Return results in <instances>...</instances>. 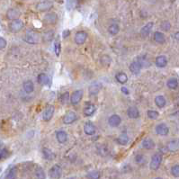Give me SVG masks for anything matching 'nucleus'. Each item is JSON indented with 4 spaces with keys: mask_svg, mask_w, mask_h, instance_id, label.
<instances>
[{
    "mask_svg": "<svg viewBox=\"0 0 179 179\" xmlns=\"http://www.w3.org/2000/svg\"><path fill=\"white\" fill-rule=\"evenodd\" d=\"M24 26V22L21 19H15L13 21H11L10 24H9V29L13 32H18L21 30H23Z\"/></svg>",
    "mask_w": 179,
    "mask_h": 179,
    "instance_id": "39448f33",
    "label": "nucleus"
},
{
    "mask_svg": "<svg viewBox=\"0 0 179 179\" xmlns=\"http://www.w3.org/2000/svg\"><path fill=\"white\" fill-rule=\"evenodd\" d=\"M155 104L158 108H163L166 104V98L163 96H158L155 97Z\"/></svg>",
    "mask_w": 179,
    "mask_h": 179,
    "instance_id": "cd10ccee",
    "label": "nucleus"
},
{
    "mask_svg": "<svg viewBox=\"0 0 179 179\" xmlns=\"http://www.w3.org/2000/svg\"><path fill=\"white\" fill-rule=\"evenodd\" d=\"M175 39L176 41H179V32H176L175 33Z\"/></svg>",
    "mask_w": 179,
    "mask_h": 179,
    "instance_id": "49530a36",
    "label": "nucleus"
},
{
    "mask_svg": "<svg viewBox=\"0 0 179 179\" xmlns=\"http://www.w3.org/2000/svg\"><path fill=\"white\" fill-rule=\"evenodd\" d=\"M86 176H87L88 179H99L100 176H101V174H100L99 171H97V170H94V171L89 172V173L87 174Z\"/></svg>",
    "mask_w": 179,
    "mask_h": 179,
    "instance_id": "72a5a7b5",
    "label": "nucleus"
},
{
    "mask_svg": "<svg viewBox=\"0 0 179 179\" xmlns=\"http://www.w3.org/2000/svg\"><path fill=\"white\" fill-rule=\"evenodd\" d=\"M156 179H162V178H160V177H157Z\"/></svg>",
    "mask_w": 179,
    "mask_h": 179,
    "instance_id": "de8ad7c7",
    "label": "nucleus"
},
{
    "mask_svg": "<svg viewBox=\"0 0 179 179\" xmlns=\"http://www.w3.org/2000/svg\"><path fill=\"white\" fill-rule=\"evenodd\" d=\"M121 90H122V94H124V95H129V94H130L129 89H128L127 87H125V86H122V87L121 88Z\"/></svg>",
    "mask_w": 179,
    "mask_h": 179,
    "instance_id": "a18cd8bd",
    "label": "nucleus"
},
{
    "mask_svg": "<svg viewBox=\"0 0 179 179\" xmlns=\"http://www.w3.org/2000/svg\"><path fill=\"white\" fill-rule=\"evenodd\" d=\"M77 114L72 111H69L64 114V116L62 118V122H63V123H65L67 125H69V124L74 123L77 121Z\"/></svg>",
    "mask_w": 179,
    "mask_h": 179,
    "instance_id": "0eeeda50",
    "label": "nucleus"
},
{
    "mask_svg": "<svg viewBox=\"0 0 179 179\" xmlns=\"http://www.w3.org/2000/svg\"><path fill=\"white\" fill-rule=\"evenodd\" d=\"M143 60L141 58H137L135 60H133L130 65V71L133 74V75H138L142 67H143Z\"/></svg>",
    "mask_w": 179,
    "mask_h": 179,
    "instance_id": "f03ea898",
    "label": "nucleus"
},
{
    "mask_svg": "<svg viewBox=\"0 0 179 179\" xmlns=\"http://www.w3.org/2000/svg\"><path fill=\"white\" fill-rule=\"evenodd\" d=\"M127 115L130 119H137L140 116V111L136 106H130L127 110Z\"/></svg>",
    "mask_w": 179,
    "mask_h": 179,
    "instance_id": "dca6fc26",
    "label": "nucleus"
},
{
    "mask_svg": "<svg viewBox=\"0 0 179 179\" xmlns=\"http://www.w3.org/2000/svg\"><path fill=\"white\" fill-rule=\"evenodd\" d=\"M54 32L53 31H49V32H46L45 33L43 34V41H51L52 39H53V35H54V33H53Z\"/></svg>",
    "mask_w": 179,
    "mask_h": 179,
    "instance_id": "f704fd0d",
    "label": "nucleus"
},
{
    "mask_svg": "<svg viewBox=\"0 0 179 179\" xmlns=\"http://www.w3.org/2000/svg\"><path fill=\"white\" fill-rule=\"evenodd\" d=\"M84 131H85V133L86 134V135H88V136L94 135V134L96 133V131L95 124L93 122H85V125H84Z\"/></svg>",
    "mask_w": 179,
    "mask_h": 179,
    "instance_id": "f8f14e48",
    "label": "nucleus"
},
{
    "mask_svg": "<svg viewBox=\"0 0 179 179\" xmlns=\"http://www.w3.org/2000/svg\"><path fill=\"white\" fill-rule=\"evenodd\" d=\"M142 147L145 150H152L155 147V142L153 141L152 139L150 138H146L145 140H143L142 141Z\"/></svg>",
    "mask_w": 179,
    "mask_h": 179,
    "instance_id": "a878e982",
    "label": "nucleus"
},
{
    "mask_svg": "<svg viewBox=\"0 0 179 179\" xmlns=\"http://www.w3.org/2000/svg\"><path fill=\"white\" fill-rule=\"evenodd\" d=\"M16 175H17V171L15 167H13L12 169H10V171L8 172L7 175V179H15L16 178Z\"/></svg>",
    "mask_w": 179,
    "mask_h": 179,
    "instance_id": "e433bc0d",
    "label": "nucleus"
},
{
    "mask_svg": "<svg viewBox=\"0 0 179 179\" xmlns=\"http://www.w3.org/2000/svg\"><path fill=\"white\" fill-rule=\"evenodd\" d=\"M115 78H116V80H117L118 83L122 84V85L125 84V83H127V81H128V77H127V75L124 72H119V73H117L115 75Z\"/></svg>",
    "mask_w": 179,
    "mask_h": 179,
    "instance_id": "bb28decb",
    "label": "nucleus"
},
{
    "mask_svg": "<svg viewBox=\"0 0 179 179\" xmlns=\"http://www.w3.org/2000/svg\"><path fill=\"white\" fill-rule=\"evenodd\" d=\"M86 39H87V33L84 31H79L75 34L74 41L78 45H82V44H84L86 41Z\"/></svg>",
    "mask_w": 179,
    "mask_h": 179,
    "instance_id": "9d476101",
    "label": "nucleus"
},
{
    "mask_svg": "<svg viewBox=\"0 0 179 179\" xmlns=\"http://www.w3.org/2000/svg\"><path fill=\"white\" fill-rule=\"evenodd\" d=\"M171 174L175 177H179V165H175L171 168Z\"/></svg>",
    "mask_w": 179,
    "mask_h": 179,
    "instance_id": "ea45409f",
    "label": "nucleus"
},
{
    "mask_svg": "<svg viewBox=\"0 0 179 179\" xmlns=\"http://www.w3.org/2000/svg\"><path fill=\"white\" fill-rule=\"evenodd\" d=\"M55 113V108L53 105H49L45 108V110L42 113V119L45 122H49L52 120Z\"/></svg>",
    "mask_w": 179,
    "mask_h": 179,
    "instance_id": "1a4fd4ad",
    "label": "nucleus"
},
{
    "mask_svg": "<svg viewBox=\"0 0 179 179\" xmlns=\"http://www.w3.org/2000/svg\"><path fill=\"white\" fill-rule=\"evenodd\" d=\"M156 132H157L158 135H159V136H166L168 134V132H169V129H168L166 124L159 123L156 127Z\"/></svg>",
    "mask_w": 179,
    "mask_h": 179,
    "instance_id": "ddd939ff",
    "label": "nucleus"
},
{
    "mask_svg": "<svg viewBox=\"0 0 179 179\" xmlns=\"http://www.w3.org/2000/svg\"><path fill=\"white\" fill-rule=\"evenodd\" d=\"M61 173H62V169L59 165H54L49 172V175L51 176L52 179H59L61 176Z\"/></svg>",
    "mask_w": 179,
    "mask_h": 179,
    "instance_id": "9b49d317",
    "label": "nucleus"
},
{
    "mask_svg": "<svg viewBox=\"0 0 179 179\" xmlns=\"http://www.w3.org/2000/svg\"><path fill=\"white\" fill-rule=\"evenodd\" d=\"M7 47V41L5 38L0 37V50H3Z\"/></svg>",
    "mask_w": 179,
    "mask_h": 179,
    "instance_id": "c03bdc74",
    "label": "nucleus"
},
{
    "mask_svg": "<svg viewBox=\"0 0 179 179\" xmlns=\"http://www.w3.org/2000/svg\"><path fill=\"white\" fill-rule=\"evenodd\" d=\"M83 91L78 89V90H76L72 93V95L70 96V103L72 105H77V104L80 103V101L83 98Z\"/></svg>",
    "mask_w": 179,
    "mask_h": 179,
    "instance_id": "6e6552de",
    "label": "nucleus"
},
{
    "mask_svg": "<svg viewBox=\"0 0 179 179\" xmlns=\"http://www.w3.org/2000/svg\"><path fill=\"white\" fill-rule=\"evenodd\" d=\"M170 28H171V24H170L169 22H167V21H164V22L161 24V29H162L163 31L167 32V31L170 30Z\"/></svg>",
    "mask_w": 179,
    "mask_h": 179,
    "instance_id": "79ce46f5",
    "label": "nucleus"
},
{
    "mask_svg": "<svg viewBox=\"0 0 179 179\" xmlns=\"http://www.w3.org/2000/svg\"><path fill=\"white\" fill-rule=\"evenodd\" d=\"M19 16H20V11L18 9L10 8L7 12V19L11 20V21H13L15 19H18Z\"/></svg>",
    "mask_w": 179,
    "mask_h": 179,
    "instance_id": "f3484780",
    "label": "nucleus"
},
{
    "mask_svg": "<svg viewBox=\"0 0 179 179\" xmlns=\"http://www.w3.org/2000/svg\"><path fill=\"white\" fill-rule=\"evenodd\" d=\"M155 64L158 68H165L167 65V59L165 56H163V55L158 56V57L156 58Z\"/></svg>",
    "mask_w": 179,
    "mask_h": 179,
    "instance_id": "5701e85b",
    "label": "nucleus"
},
{
    "mask_svg": "<svg viewBox=\"0 0 179 179\" xmlns=\"http://www.w3.org/2000/svg\"><path fill=\"white\" fill-rule=\"evenodd\" d=\"M135 161L137 164L139 165H143L145 162H146V159H145V157L142 155V154H138L136 157H135Z\"/></svg>",
    "mask_w": 179,
    "mask_h": 179,
    "instance_id": "4c0bfd02",
    "label": "nucleus"
},
{
    "mask_svg": "<svg viewBox=\"0 0 179 179\" xmlns=\"http://www.w3.org/2000/svg\"><path fill=\"white\" fill-rule=\"evenodd\" d=\"M153 25L154 24L152 22H149L148 24H146L141 30V34L142 37H147L150 35V33L151 32L152 29H153Z\"/></svg>",
    "mask_w": 179,
    "mask_h": 179,
    "instance_id": "2eb2a0df",
    "label": "nucleus"
},
{
    "mask_svg": "<svg viewBox=\"0 0 179 179\" xmlns=\"http://www.w3.org/2000/svg\"><path fill=\"white\" fill-rule=\"evenodd\" d=\"M162 162V156L158 153L154 154L151 158V161L150 164V166L152 170H158V167L160 166Z\"/></svg>",
    "mask_w": 179,
    "mask_h": 179,
    "instance_id": "423d86ee",
    "label": "nucleus"
},
{
    "mask_svg": "<svg viewBox=\"0 0 179 179\" xmlns=\"http://www.w3.org/2000/svg\"><path fill=\"white\" fill-rule=\"evenodd\" d=\"M116 141L120 144V145H122V146H125L129 143L130 141V137L127 135L126 133H122L121 135L117 138Z\"/></svg>",
    "mask_w": 179,
    "mask_h": 179,
    "instance_id": "b1692460",
    "label": "nucleus"
},
{
    "mask_svg": "<svg viewBox=\"0 0 179 179\" xmlns=\"http://www.w3.org/2000/svg\"><path fill=\"white\" fill-rule=\"evenodd\" d=\"M42 154H43V157L45 159H49V160H52L55 158V155L52 153V151L49 149H46L44 148L42 150Z\"/></svg>",
    "mask_w": 179,
    "mask_h": 179,
    "instance_id": "7c9ffc66",
    "label": "nucleus"
},
{
    "mask_svg": "<svg viewBox=\"0 0 179 179\" xmlns=\"http://www.w3.org/2000/svg\"><path fill=\"white\" fill-rule=\"evenodd\" d=\"M61 99V102L63 103V104H66L67 102H69V100H70V97H69V93H64L62 96H61V97H60Z\"/></svg>",
    "mask_w": 179,
    "mask_h": 179,
    "instance_id": "37998d69",
    "label": "nucleus"
},
{
    "mask_svg": "<svg viewBox=\"0 0 179 179\" xmlns=\"http://www.w3.org/2000/svg\"><path fill=\"white\" fill-rule=\"evenodd\" d=\"M56 139L59 143L63 144L68 141V133L65 130H58L56 132Z\"/></svg>",
    "mask_w": 179,
    "mask_h": 179,
    "instance_id": "a211bd4d",
    "label": "nucleus"
},
{
    "mask_svg": "<svg viewBox=\"0 0 179 179\" xmlns=\"http://www.w3.org/2000/svg\"><path fill=\"white\" fill-rule=\"evenodd\" d=\"M111 61H112V60H111V58L108 55H104L101 58V62H102V64L104 66H108L111 63Z\"/></svg>",
    "mask_w": 179,
    "mask_h": 179,
    "instance_id": "58836bf2",
    "label": "nucleus"
},
{
    "mask_svg": "<svg viewBox=\"0 0 179 179\" xmlns=\"http://www.w3.org/2000/svg\"><path fill=\"white\" fill-rule=\"evenodd\" d=\"M178 148H179V143H178L176 141H169L168 144H167V149H168V150H170V151H172V152L176 151V150H178Z\"/></svg>",
    "mask_w": 179,
    "mask_h": 179,
    "instance_id": "2f4dec72",
    "label": "nucleus"
},
{
    "mask_svg": "<svg viewBox=\"0 0 179 179\" xmlns=\"http://www.w3.org/2000/svg\"><path fill=\"white\" fill-rule=\"evenodd\" d=\"M53 3L51 0H41L36 4V9L40 12H46L52 8Z\"/></svg>",
    "mask_w": 179,
    "mask_h": 179,
    "instance_id": "7ed1b4c3",
    "label": "nucleus"
},
{
    "mask_svg": "<svg viewBox=\"0 0 179 179\" xmlns=\"http://www.w3.org/2000/svg\"><path fill=\"white\" fill-rule=\"evenodd\" d=\"M153 38H154V41L156 42L159 43V44H163V43L166 42V37H165L164 33L161 32H156L154 33Z\"/></svg>",
    "mask_w": 179,
    "mask_h": 179,
    "instance_id": "393cba45",
    "label": "nucleus"
},
{
    "mask_svg": "<svg viewBox=\"0 0 179 179\" xmlns=\"http://www.w3.org/2000/svg\"><path fill=\"white\" fill-rule=\"evenodd\" d=\"M37 81L41 85H47L50 82V77L45 73H41L37 77Z\"/></svg>",
    "mask_w": 179,
    "mask_h": 179,
    "instance_id": "4be33fe9",
    "label": "nucleus"
},
{
    "mask_svg": "<svg viewBox=\"0 0 179 179\" xmlns=\"http://www.w3.org/2000/svg\"><path fill=\"white\" fill-rule=\"evenodd\" d=\"M121 122H122V118L117 114H113L108 119V124L113 128L119 126L121 124Z\"/></svg>",
    "mask_w": 179,
    "mask_h": 179,
    "instance_id": "4468645a",
    "label": "nucleus"
},
{
    "mask_svg": "<svg viewBox=\"0 0 179 179\" xmlns=\"http://www.w3.org/2000/svg\"><path fill=\"white\" fill-rule=\"evenodd\" d=\"M178 143H179V141H178Z\"/></svg>",
    "mask_w": 179,
    "mask_h": 179,
    "instance_id": "09e8293b",
    "label": "nucleus"
},
{
    "mask_svg": "<svg viewBox=\"0 0 179 179\" xmlns=\"http://www.w3.org/2000/svg\"><path fill=\"white\" fill-rule=\"evenodd\" d=\"M119 32H120V27H119V25L117 24H112L109 25V27H108V32L111 35L114 36L117 33H119Z\"/></svg>",
    "mask_w": 179,
    "mask_h": 179,
    "instance_id": "c756f323",
    "label": "nucleus"
},
{
    "mask_svg": "<svg viewBox=\"0 0 179 179\" xmlns=\"http://www.w3.org/2000/svg\"><path fill=\"white\" fill-rule=\"evenodd\" d=\"M147 115H148V117H149L150 119H151V120H156V119L158 117L159 113H158V112H157V111H155V110H149V111L147 112Z\"/></svg>",
    "mask_w": 179,
    "mask_h": 179,
    "instance_id": "c9c22d12",
    "label": "nucleus"
},
{
    "mask_svg": "<svg viewBox=\"0 0 179 179\" xmlns=\"http://www.w3.org/2000/svg\"><path fill=\"white\" fill-rule=\"evenodd\" d=\"M60 43L59 41H56L54 43V52H55V54L59 57L60 54V51H61V48H60Z\"/></svg>",
    "mask_w": 179,
    "mask_h": 179,
    "instance_id": "a19ab883",
    "label": "nucleus"
},
{
    "mask_svg": "<svg viewBox=\"0 0 179 179\" xmlns=\"http://www.w3.org/2000/svg\"><path fill=\"white\" fill-rule=\"evenodd\" d=\"M23 88L24 91L27 94H31L34 91V85L32 80H26L23 84Z\"/></svg>",
    "mask_w": 179,
    "mask_h": 179,
    "instance_id": "aec40b11",
    "label": "nucleus"
},
{
    "mask_svg": "<svg viewBox=\"0 0 179 179\" xmlns=\"http://www.w3.org/2000/svg\"><path fill=\"white\" fill-rule=\"evenodd\" d=\"M41 39L40 33L36 31H28L24 35V41L29 44H38Z\"/></svg>",
    "mask_w": 179,
    "mask_h": 179,
    "instance_id": "f257e3e1",
    "label": "nucleus"
},
{
    "mask_svg": "<svg viewBox=\"0 0 179 179\" xmlns=\"http://www.w3.org/2000/svg\"><path fill=\"white\" fill-rule=\"evenodd\" d=\"M43 20H44V22H45V24H53L57 22L58 16L54 13H49L44 16Z\"/></svg>",
    "mask_w": 179,
    "mask_h": 179,
    "instance_id": "412c9836",
    "label": "nucleus"
},
{
    "mask_svg": "<svg viewBox=\"0 0 179 179\" xmlns=\"http://www.w3.org/2000/svg\"><path fill=\"white\" fill-rule=\"evenodd\" d=\"M178 80L175 77H171L167 80L166 82V85L169 89H176L178 87Z\"/></svg>",
    "mask_w": 179,
    "mask_h": 179,
    "instance_id": "c85d7f7f",
    "label": "nucleus"
},
{
    "mask_svg": "<svg viewBox=\"0 0 179 179\" xmlns=\"http://www.w3.org/2000/svg\"><path fill=\"white\" fill-rule=\"evenodd\" d=\"M103 88V85L99 81H95L93 82L88 87V92L90 96H96Z\"/></svg>",
    "mask_w": 179,
    "mask_h": 179,
    "instance_id": "20e7f679",
    "label": "nucleus"
},
{
    "mask_svg": "<svg viewBox=\"0 0 179 179\" xmlns=\"http://www.w3.org/2000/svg\"><path fill=\"white\" fill-rule=\"evenodd\" d=\"M96 112V106L93 104H88L85 106L84 110H83V113L85 116L86 117H90L92 116Z\"/></svg>",
    "mask_w": 179,
    "mask_h": 179,
    "instance_id": "6ab92c4d",
    "label": "nucleus"
},
{
    "mask_svg": "<svg viewBox=\"0 0 179 179\" xmlns=\"http://www.w3.org/2000/svg\"><path fill=\"white\" fill-rule=\"evenodd\" d=\"M45 172L41 167H38L35 170V177L36 179H45Z\"/></svg>",
    "mask_w": 179,
    "mask_h": 179,
    "instance_id": "473e14b6",
    "label": "nucleus"
}]
</instances>
